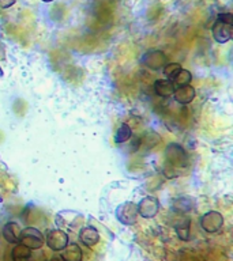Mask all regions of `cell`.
<instances>
[{
  "mask_svg": "<svg viewBox=\"0 0 233 261\" xmlns=\"http://www.w3.org/2000/svg\"><path fill=\"white\" fill-rule=\"evenodd\" d=\"M63 250L64 252L61 256L64 257L65 261H82L83 254H82V250L78 244H67Z\"/></svg>",
  "mask_w": 233,
  "mask_h": 261,
  "instance_id": "cell-15",
  "label": "cell"
},
{
  "mask_svg": "<svg viewBox=\"0 0 233 261\" xmlns=\"http://www.w3.org/2000/svg\"><path fill=\"white\" fill-rule=\"evenodd\" d=\"M180 69H181V65L179 63H167L165 67L162 68V72L167 76V79H171L172 81L179 73Z\"/></svg>",
  "mask_w": 233,
  "mask_h": 261,
  "instance_id": "cell-20",
  "label": "cell"
},
{
  "mask_svg": "<svg viewBox=\"0 0 233 261\" xmlns=\"http://www.w3.org/2000/svg\"><path fill=\"white\" fill-rule=\"evenodd\" d=\"M19 244L25 245L26 248L32 249V250H36L45 244V238L38 228L30 226V227L22 228L19 236Z\"/></svg>",
  "mask_w": 233,
  "mask_h": 261,
  "instance_id": "cell-3",
  "label": "cell"
},
{
  "mask_svg": "<svg viewBox=\"0 0 233 261\" xmlns=\"http://www.w3.org/2000/svg\"><path fill=\"white\" fill-rule=\"evenodd\" d=\"M142 63L145 67L153 69V71H159L165 67L168 63L167 55L162 50H157V49H150L143 55Z\"/></svg>",
  "mask_w": 233,
  "mask_h": 261,
  "instance_id": "cell-9",
  "label": "cell"
},
{
  "mask_svg": "<svg viewBox=\"0 0 233 261\" xmlns=\"http://www.w3.org/2000/svg\"><path fill=\"white\" fill-rule=\"evenodd\" d=\"M136 208H138V215H141L145 219H151L159 212L161 204H159V200L154 196H145L136 204Z\"/></svg>",
  "mask_w": 233,
  "mask_h": 261,
  "instance_id": "cell-7",
  "label": "cell"
},
{
  "mask_svg": "<svg viewBox=\"0 0 233 261\" xmlns=\"http://www.w3.org/2000/svg\"><path fill=\"white\" fill-rule=\"evenodd\" d=\"M3 76V69H2V67H0V77Z\"/></svg>",
  "mask_w": 233,
  "mask_h": 261,
  "instance_id": "cell-24",
  "label": "cell"
},
{
  "mask_svg": "<svg viewBox=\"0 0 233 261\" xmlns=\"http://www.w3.org/2000/svg\"><path fill=\"white\" fill-rule=\"evenodd\" d=\"M132 136V129L128 124H122L119 126V129L116 130V135H114V143L118 144H123V143L128 142Z\"/></svg>",
  "mask_w": 233,
  "mask_h": 261,
  "instance_id": "cell-18",
  "label": "cell"
},
{
  "mask_svg": "<svg viewBox=\"0 0 233 261\" xmlns=\"http://www.w3.org/2000/svg\"><path fill=\"white\" fill-rule=\"evenodd\" d=\"M82 222H83V215L79 212L74 211V210H64L56 214L55 218V223L57 228H65L69 231H74L75 228L81 227Z\"/></svg>",
  "mask_w": 233,
  "mask_h": 261,
  "instance_id": "cell-2",
  "label": "cell"
},
{
  "mask_svg": "<svg viewBox=\"0 0 233 261\" xmlns=\"http://www.w3.org/2000/svg\"><path fill=\"white\" fill-rule=\"evenodd\" d=\"M41 2H44V3H52L53 0H41Z\"/></svg>",
  "mask_w": 233,
  "mask_h": 261,
  "instance_id": "cell-23",
  "label": "cell"
},
{
  "mask_svg": "<svg viewBox=\"0 0 233 261\" xmlns=\"http://www.w3.org/2000/svg\"><path fill=\"white\" fill-rule=\"evenodd\" d=\"M172 208L177 214H187L192 210V201L188 197H177V199L173 200Z\"/></svg>",
  "mask_w": 233,
  "mask_h": 261,
  "instance_id": "cell-17",
  "label": "cell"
},
{
  "mask_svg": "<svg viewBox=\"0 0 233 261\" xmlns=\"http://www.w3.org/2000/svg\"><path fill=\"white\" fill-rule=\"evenodd\" d=\"M45 238V244L53 252H60L67 246L68 244V234L61 230V228H52L46 232V237Z\"/></svg>",
  "mask_w": 233,
  "mask_h": 261,
  "instance_id": "cell-5",
  "label": "cell"
},
{
  "mask_svg": "<svg viewBox=\"0 0 233 261\" xmlns=\"http://www.w3.org/2000/svg\"><path fill=\"white\" fill-rule=\"evenodd\" d=\"M224 226V216L217 211H208L200 218V227L208 234H216Z\"/></svg>",
  "mask_w": 233,
  "mask_h": 261,
  "instance_id": "cell-6",
  "label": "cell"
},
{
  "mask_svg": "<svg viewBox=\"0 0 233 261\" xmlns=\"http://www.w3.org/2000/svg\"><path fill=\"white\" fill-rule=\"evenodd\" d=\"M175 85L172 83L171 79H158L154 82L155 94L161 98H169L175 93Z\"/></svg>",
  "mask_w": 233,
  "mask_h": 261,
  "instance_id": "cell-13",
  "label": "cell"
},
{
  "mask_svg": "<svg viewBox=\"0 0 233 261\" xmlns=\"http://www.w3.org/2000/svg\"><path fill=\"white\" fill-rule=\"evenodd\" d=\"M165 161L169 166V171H165L168 177H177L176 169L185 167L188 165V154L179 143H169L165 148Z\"/></svg>",
  "mask_w": 233,
  "mask_h": 261,
  "instance_id": "cell-1",
  "label": "cell"
},
{
  "mask_svg": "<svg viewBox=\"0 0 233 261\" xmlns=\"http://www.w3.org/2000/svg\"><path fill=\"white\" fill-rule=\"evenodd\" d=\"M32 257V249L26 248L22 244H15V246L11 250V258L12 261H25L29 260Z\"/></svg>",
  "mask_w": 233,
  "mask_h": 261,
  "instance_id": "cell-16",
  "label": "cell"
},
{
  "mask_svg": "<svg viewBox=\"0 0 233 261\" xmlns=\"http://www.w3.org/2000/svg\"><path fill=\"white\" fill-rule=\"evenodd\" d=\"M14 3H15V0H0V6H2L3 8L11 7Z\"/></svg>",
  "mask_w": 233,
  "mask_h": 261,
  "instance_id": "cell-21",
  "label": "cell"
},
{
  "mask_svg": "<svg viewBox=\"0 0 233 261\" xmlns=\"http://www.w3.org/2000/svg\"><path fill=\"white\" fill-rule=\"evenodd\" d=\"M176 234L179 237V240L188 241L190 240V232H191V219L187 216H181L175 223Z\"/></svg>",
  "mask_w": 233,
  "mask_h": 261,
  "instance_id": "cell-14",
  "label": "cell"
},
{
  "mask_svg": "<svg viewBox=\"0 0 233 261\" xmlns=\"http://www.w3.org/2000/svg\"><path fill=\"white\" fill-rule=\"evenodd\" d=\"M191 81H192V73L190 72L188 69L181 68L179 71V73L172 79V83L175 85V87H179V86L191 85Z\"/></svg>",
  "mask_w": 233,
  "mask_h": 261,
  "instance_id": "cell-19",
  "label": "cell"
},
{
  "mask_svg": "<svg viewBox=\"0 0 233 261\" xmlns=\"http://www.w3.org/2000/svg\"><path fill=\"white\" fill-rule=\"evenodd\" d=\"M195 89L192 87L191 85H184L176 87L175 93H173V97H175V101L181 103V105H188L194 101L195 98Z\"/></svg>",
  "mask_w": 233,
  "mask_h": 261,
  "instance_id": "cell-10",
  "label": "cell"
},
{
  "mask_svg": "<svg viewBox=\"0 0 233 261\" xmlns=\"http://www.w3.org/2000/svg\"><path fill=\"white\" fill-rule=\"evenodd\" d=\"M79 240L87 248H93L100 242V232L96 227L86 226V227L81 228V231H79Z\"/></svg>",
  "mask_w": 233,
  "mask_h": 261,
  "instance_id": "cell-11",
  "label": "cell"
},
{
  "mask_svg": "<svg viewBox=\"0 0 233 261\" xmlns=\"http://www.w3.org/2000/svg\"><path fill=\"white\" fill-rule=\"evenodd\" d=\"M49 261H65L64 257L61 256V254H55V256H52L51 258H49Z\"/></svg>",
  "mask_w": 233,
  "mask_h": 261,
  "instance_id": "cell-22",
  "label": "cell"
},
{
  "mask_svg": "<svg viewBox=\"0 0 233 261\" xmlns=\"http://www.w3.org/2000/svg\"><path fill=\"white\" fill-rule=\"evenodd\" d=\"M114 216L124 226H132L136 222V218H138L136 204L132 203V201H124L114 210Z\"/></svg>",
  "mask_w": 233,
  "mask_h": 261,
  "instance_id": "cell-4",
  "label": "cell"
},
{
  "mask_svg": "<svg viewBox=\"0 0 233 261\" xmlns=\"http://www.w3.org/2000/svg\"><path fill=\"white\" fill-rule=\"evenodd\" d=\"M22 228L19 227V224L11 220V222H7V223L3 226V230H2V234H3V238L7 241L8 244H18L19 242V236Z\"/></svg>",
  "mask_w": 233,
  "mask_h": 261,
  "instance_id": "cell-12",
  "label": "cell"
},
{
  "mask_svg": "<svg viewBox=\"0 0 233 261\" xmlns=\"http://www.w3.org/2000/svg\"><path fill=\"white\" fill-rule=\"evenodd\" d=\"M213 38L216 40V42L218 44H226L228 41L232 40L233 37V23H229V22H224L217 18L212 28Z\"/></svg>",
  "mask_w": 233,
  "mask_h": 261,
  "instance_id": "cell-8",
  "label": "cell"
}]
</instances>
